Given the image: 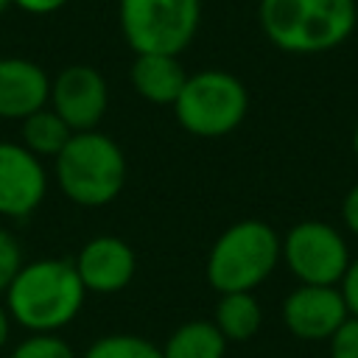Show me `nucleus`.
Instances as JSON below:
<instances>
[{
	"label": "nucleus",
	"mask_w": 358,
	"mask_h": 358,
	"mask_svg": "<svg viewBox=\"0 0 358 358\" xmlns=\"http://www.w3.org/2000/svg\"><path fill=\"white\" fill-rule=\"evenodd\" d=\"M3 296L14 324L28 333H59L81 313L87 288L73 260L42 257L22 263Z\"/></svg>",
	"instance_id": "f257e3e1"
},
{
	"label": "nucleus",
	"mask_w": 358,
	"mask_h": 358,
	"mask_svg": "<svg viewBox=\"0 0 358 358\" xmlns=\"http://www.w3.org/2000/svg\"><path fill=\"white\" fill-rule=\"evenodd\" d=\"M263 36L282 53L316 56L344 45L358 25L355 0H260Z\"/></svg>",
	"instance_id": "f03ea898"
},
{
	"label": "nucleus",
	"mask_w": 358,
	"mask_h": 358,
	"mask_svg": "<svg viewBox=\"0 0 358 358\" xmlns=\"http://www.w3.org/2000/svg\"><path fill=\"white\" fill-rule=\"evenodd\" d=\"M59 190L78 207H103L126 185V154L103 131H76L53 159Z\"/></svg>",
	"instance_id": "7ed1b4c3"
},
{
	"label": "nucleus",
	"mask_w": 358,
	"mask_h": 358,
	"mask_svg": "<svg viewBox=\"0 0 358 358\" xmlns=\"http://www.w3.org/2000/svg\"><path fill=\"white\" fill-rule=\"evenodd\" d=\"M280 263V235L260 218L227 227L210 246L204 274L218 294H241L263 285Z\"/></svg>",
	"instance_id": "20e7f679"
},
{
	"label": "nucleus",
	"mask_w": 358,
	"mask_h": 358,
	"mask_svg": "<svg viewBox=\"0 0 358 358\" xmlns=\"http://www.w3.org/2000/svg\"><path fill=\"white\" fill-rule=\"evenodd\" d=\"M249 112L246 84L227 70H199L187 76L173 115L187 134L224 137L232 134Z\"/></svg>",
	"instance_id": "39448f33"
},
{
	"label": "nucleus",
	"mask_w": 358,
	"mask_h": 358,
	"mask_svg": "<svg viewBox=\"0 0 358 358\" xmlns=\"http://www.w3.org/2000/svg\"><path fill=\"white\" fill-rule=\"evenodd\" d=\"M120 34L134 53L179 56L201 22V0H120Z\"/></svg>",
	"instance_id": "423d86ee"
},
{
	"label": "nucleus",
	"mask_w": 358,
	"mask_h": 358,
	"mask_svg": "<svg viewBox=\"0 0 358 358\" xmlns=\"http://www.w3.org/2000/svg\"><path fill=\"white\" fill-rule=\"evenodd\" d=\"M280 260L302 285H338L352 255L341 229L310 218L280 238Z\"/></svg>",
	"instance_id": "0eeeda50"
},
{
	"label": "nucleus",
	"mask_w": 358,
	"mask_h": 358,
	"mask_svg": "<svg viewBox=\"0 0 358 358\" xmlns=\"http://www.w3.org/2000/svg\"><path fill=\"white\" fill-rule=\"evenodd\" d=\"M109 106L106 78L90 64H70L50 78V109L70 126V131H92Z\"/></svg>",
	"instance_id": "6e6552de"
},
{
	"label": "nucleus",
	"mask_w": 358,
	"mask_h": 358,
	"mask_svg": "<svg viewBox=\"0 0 358 358\" xmlns=\"http://www.w3.org/2000/svg\"><path fill=\"white\" fill-rule=\"evenodd\" d=\"M350 316L338 285H296L282 299V324L302 341H327Z\"/></svg>",
	"instance_id": "1a4fd4ad"
},
{
	"label": "nucleus",
	"mask_w": 358,
	"mask_h": 358,
	"mask_svg": "<svg viewBox=\"0 0 358 358\" xmlns=\"http://www.w3.org/2000/svg\"><path fill=\"white\" fill-rule=\"evenodd\" d=\"M48 193L42 159L22 143L0 140V215L28 218Z\"/></svg>",
	"instance_id": "9d476101"
},
{
	"label": "nucleus",
	"mask_w": 358,
	"mask_h": 358,
	"mask_svg": "<svg viewBox=\"0 0 358 358\" xmlns=\"http://www.w3.org/2000/svg\"><path fill=\"white\" fill-rule=\"evenodd\" d=\"M73 266L87 294H117L134 280L137 257L123 238L95 235L78 249Z\"/></svg>",
	"instance_id": "9b49d317"
},
{
	"label": "nucleus",
	"mask_w": 358,
	"mask_h": 358,
	"mask_svg": "<svg viewBox=\"0 0 358 358\" xmlns=\"http://www.w3.org/2000/svg\"><path fill=\"white\" fill-rule=\"evenodd\" d=\"M50 101V76L25 56H0V117L25 120Z\"/></svg>",
	"instance_id": "f8f14e48"
},
{
	"label": "nucleus",
	"mask_w": 358,
	"mask_h": 358,
	"mask_svg": "<svg viewBox=\"0 0 358 358\" xmlns=\"http://www.w3.org/2000/svg\"><path fill=\"white\" fill-rule=\"evenodd\" d=\"M129 78L143 101H148L154 106H173L187 81V73H185L179 56L137 53L129 67Z\"/></svg>",
	"instance_id": "ddd939ff"
},
{
	"label": "nucleus",
	"mask_w": 358,
	"mask_h": 358,
	"mask_svg": "<svg viewBox=\"0 0 358 358\" xmlns=\"http://www.w3.org/2000/svg\"><path fill=\"white\" fill-rule=\"evenodd\" d=\"M227 338L207 319H190L179 324L162 344V358H224Z\"/></svg>",
	"instance_id": "4468645a"
},
{
	"label": "nucleus",
	"mask_w": 358,
	"mask_h": 358,
	"mask_svg": "<svg viewBox=\"0 0 358 358\" xmlns=\"http://www.w3.org/2000/svg\"><path fill=\"white\" fill-rule=\"evenodd\" d=\"M213 324L221 330L227 341H249L260 324H263V310L255 294L241 291V294H221L215 305Z\"/></svg>",
	"instance_id": "2eb2a0df"
},
{
	"label": "nucleus",
	"mask_w": 358,
	"mask_h": 358,
	"mask_svg": "<svg viewBox=\"0 0 358 358\" xmlns=\"http://www.w3.org/2000/svg\"><path fill=\"white\" fill-rule=\"evenodd\" d=\"M20 143L34 154V157H59L62 148L67 145V140L73 137L70 126L50 109V106H42L39 112L28 115L25 120H20Z\"/></svg>",
	"instance_id": "dca6fc26"
},
{
	"label": "nucleus",
	"mask_w": 358,
	"mask_h": 358,
	"mask_svg": "<svg viewBox=\"0 0 358 358\" xmlns=\"http://www.w3.org/2000/svg\"><path fill=\"white\" fill-rule=\"evenodd\" d=\"M81 358H162V347L134 333H109L95 338Z\"/></svg>",
	"instance_id": "f3484780"
},
{
	"label": "nucleus",
	"mask_w": 358,
	"mask_h": 358,
	"mask_svg": "<svg viewBox=\"0 0 358 358\" xmlns=\"http://www.w3.org/2000/svg\"><path fill=\"white\" fill-rule=\"evenodd\" d=\"M8 358H76V352L59 333H28Z\"/></svg>",
	"instance_id": "a211bd4d"
},
{
	"label": "nucleus",
	"mask_w": 358,
	"mask_h": 358,
	"mask_svg": "<svg viewBox=\"0 0 358 358\" xmlns=\"http://www.w3.org/2000/svg\"><path fill=\"white\" fill-rule=\"evenodd\" d=\"M20 268H22V246L8 229L0 227V294L8 291Z\"/></svg>",
	"instance_id": "6ab92c4d"
},
{
	"label": "nucleus",
	"mask_w": 358,
	"mask_h": 358,
	"mask_svg": "<svg viewBox=\"0 0 358 358\" xmlns=\"http://www.w3.org/2000/svg\"><path fill=\"white\" fill-rule=\"evenodd\" d=\"M330 358H358V316H347L327 338Z\"/></svg>",
	"instance_id": "aec40b11"
},
{
	"label": "nucleus",
	"mask_w": 358,
	"mask_h": 358,
	"mask_svg": "<svg viewBox=\"0 0 358 358\" xmlns=\"http://www.w3.org/2000/svg\"><path fill=\"white\" fill-rule=\"evenodd\" d=\"M338 291H341V296L347 302L350 316H358V257L350 260V266H347V271H344V277L338 282Z\"/></svg>",
	"instance_id": "412c9836"
},
{
	"label": "nucleus",
	"mask_w": 358,
	"mask_h": 358,
	"mask_svg": "<svg viewBox=\"0 0 358 358\" xmlns=\"http://www.w3.org/2000/svg\"><path fill=\"white\" fill-rule=\"evenodd\" d=\"M341 224H344V229L350 235L358 238V182L341 199Z\"/></svg>",
	"instance_id": "4be33fe9"
},
{
	"label": "nucleus",
	"mask_w": 358,
	"mask_h": 358,
	"mask_svg": "<svg viewBox=\"0 0 358 358\" xmlns=\"http://www.w3.org/2000/svg\"><path fill=\"white\" fill-rule=\"evenodd\" d=\"M17 8H22L25 14H34V17H45V14H53L59 8H64L70 0H11Z\"/></svg>",
	"instance_id": "5701e85b"
},
{
	"label": "nucleus",
	"mask_w": 358,
	"mask_h": 358,
	"mask_svg": "<svg viewBox=\"0 0 358 358\" xmlns=\"http://www.w3.org/2000/svg\"><path fill=\"white\" fill-rule=\"evenodd\" d=\"M11 316H8V310H6V305L0 302V350L8 344V336H11Z\"/></svg>",
	"instance_id": "b1692460"
},
{
	"label": "nucleus",
	"mask_w": 358,
	"mask_h": 358,
	"mask_svg": "<svg viewBox=\"0 0 358 358\" xmlns=\"http://www.w3.org/2000/svg\"><path fill=\"white\" fill-rule=\"evenodd\" d=\"M352 157H355V162H358V120H355V126H352Z\"/></svg>",
	"instance_id": "393cba45"
},
{
	"label": "nucleus",
	"mask_w": 358,
	"mask_h": 358,
	"mask_svg": "<svg viewBox=\"0 0 358 358\" xmlns=\"http://www.w3.org/2000/svg\"><path fill=\"white\" fill-rule=\"evenodd\" d=\"M8 6H11V0H0V14H3V11L8 8Z\"/></svg>",
	"instance_id": "a878e982"
}]
</instances>
